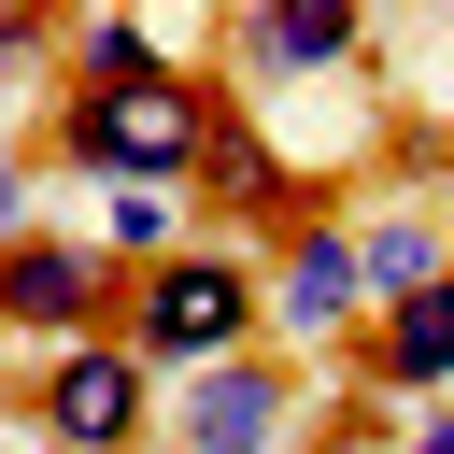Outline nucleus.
Instances as JSON below:
<instances>
[{"mask_svg": "<svg viewBox=\"0 0 454 454\" xmlns=\"http://www.w3.org/2000/svg\"><path fill=\"white\" fill-rule=\"evenodd\" d=\"M114 340H128L156 383H199V369H227V355H270V255H255V241H184L170 270L128 284Z\"/></svg>", "mask_w": 454, "mask_h": 454, "instance_id": "1", "label": "nucleus"}, {"mask_svg": "<svg viewBox=\"0 0 454 454\" xmlns=\"http://www.w3.org/2000/svg\"><path fill=\"white\" fill-rule=\"evenodd\" d=\"M213 114H227V85H199V71H156V85H128V99H85V85H57V170H85L99 199L114 184H156V199H184L199 184V142H213Z\"/></svg>", "mask_w": 454, "mask_h": 454, "instance_id": "2", "label": "nucleus"}, {"mask_svg": "<svg viewBox=\"0 0 454 454\" xmlns=\"http://www.w3.org/2000/svg\"><path fill=\"white\" fill-rule=\"evenodd\" d=\"M28 426H43V454H142L170 426V383L128 340H71V355L28 369Z\"/></svg>", "mask_w": 454, "mask_h": 454, "instance_id": "3", "label": "nucleus"}, {"mask_svg": "<svg viewBox=\"0 0 454 454\" xmlns=\"http://www.w3.org/2000/svg\"><path fill=\"white\" fill-rule=\"evenodd\" d=\"M114 312H128V270L99 255V227H28L0 255V340L71 355V340H114Z\"/></svg>", "mask_w": 454, "mask_h": 454, "instance_id": "4", "label": "nucleus"}, {"mask_svg": "<svg viewBox=\"0 0 454 454\" xmlns=\"http://www.w3.org/2000/svg\"><path fill=\"white\" fill-rule=\"evenodd\" d=\"M184 199H199L227 241H255V255H270L284 227H312V213H326V184L270 142V114H255V99H227V114H213V142H199V184H184Z\"/></svg>", "mask_w": 454, "mask_h": 454, "instance_id": "5", "label": "nucleus"}, {"mask_svg": "<svg viewBox=\"0 0 454 454\" xmlns=\"http://www.w3.org/2000/svg\"><path fill=\"white\" fill-rule=\"evenodd\" d=\"M369 241L340 227V213H312V227H284L270 241V355L284 340H326V355H355L369 340Z\"/></svg>", "mask_w": 454, "mask_h": 454, "instance_id": "6", "label": "nucleus"}, {"mask_svg": "<svg viewBox=\"0 0 454 454\" xmlns=\"http://www.w3.org/2000/svg\"><path fill=\"white\" fill-rule=\"evenodd\" d=\"M312 369L298 355H227L199 383H170V454H298Z\"/></svg>", "mask_w": 454, "mask_h": 454, "instance_id": "7", "label": "nucleus"}, {"mask_svg": "<svg viewBox=\"0 0 454 454\" xmlns=\"http://www.w3.org/2000/svg\"><path fill=\"white\" fill-rule=\"evenodd\" d=\"M340 383H355V397H397V411H440V397H454V284L383 298L369 340L340 355Z\"/></svg>", "mask_w": 454, "mask_h": 454, "instance_id": "8", "label": "nucleus"}, {"mask_svg": "<svg viewBox=\"0 0 454 454\" xmlns=\"http://www.w3.org/2000/svg\"><path fill=\"white\" fill-rule=\"evenodd\" d=\"M355 43H369V14H355V0H255V14H227V71H241V85L355 71Z\"/></svg>", "mask_w": 454, "mask_h": 454, "instance_id": "9", "label": "nucleus"}, {"mask_svg": "<svg viewBox=\"0 0 454 454\" xmlns=\"http://www.w3.org/2000/svg\"><path fill=\"white\" fill-rule=\"evenodd\" d=\"M355 241H369V298H426V284H454V227H440L426 199L355 213Z\"/></svg>", "mask_w": 454, "mask_h": 454, "instance_id": "10", "label": "nucleus"}, {"mask_svg": "<svg viewBox=\"0 0 454 454\" xmlns=\"http://www.w3.org/2000/svg\"><path fill=\"white\" fill-rule=\"evenodd\" d=\"M156 71H170V43H156L142 14H85V28H71V85H85V99H128V85H156Z\"/></svg>", "mask_w": 454, "mask_h": 454, "instance_id": "11", "label": "nucleus"}, {"mask_svg": "<svg viewBox=\"0 0 454 454\" xmlns=\"http://www.w3.org/2000/svg\"><path fill=\"white\" fill-rule=\"evenodd\" d=\"M14 71H71V28H57V14H14V0H0V85H14Z\"/></svg>", "mask_w": 454, "mask_h": 454, "instance_id": "12", "label": "nucleus"}, {"mask_svg": "<svg viewBox=\"0 0 454 454\" xmlns=\"http://www.w3.org/2000/svg\"><path fill=\"white\" fill-rule=\"evenodd\" d=\"M28 227H43V213H28V156H0V255H14Z\"/></svg>", "mask_w": 454, "mask_h": 454, "instance_id": "13", "label": "nucleus"}, {"mask_svg": "<svg viewBox=\"0 0 454 454\" xmlns=\"http://www.w3.org/2000/svg\"><path fill=\"white\" fill-rule=\"evenodd\" d=\"M397 454H454V397H440V411H411V426H397Z\"/></svg>", "mask_w": 454, "mask_h": 454, "instance_id": "14", "label": "nucleus"}, {"mask_svg": "<svg viewBox=\"0 0 454 454\" xmlns=\"http://www.w3.org/2000/svg\"><path fill=\"white\" fill-rule=\"evenodd\" d=\"M340 454H397V440H340Z\"/></svg>", "mask_w": 454, "mask_h": 454, "instance_id": "15", "label": "nucleus"}]
</instances>
